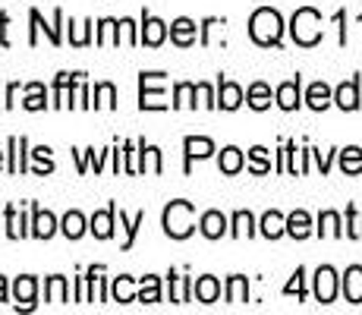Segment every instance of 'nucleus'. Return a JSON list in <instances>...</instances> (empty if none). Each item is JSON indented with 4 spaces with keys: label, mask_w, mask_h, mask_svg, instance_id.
Returning a JSON list of instances; mask_svg holds the SVG:
<instances>
[{
    "label": "nucleus",
    "mask_w": 362,
    "mask_h": 315,
    "mask_svg": "<svg viewBox=\"0 0 362 315\" xmlns=\"http://www.w3.org/2000/svg\"><path fill=\"white\" fill-rule=\"evenodd\" d=\"M284 16L274 6H259V10L249 16V38L262 47H281L284 41Z\"/></svg>",
    "instance_id": "f257e3e1"
},
{
    "label": "nucleus",
    "mask_w": 362,
    "mask_h": 315,
    "mask_svg": "<svg viewBox=\"0 0 362 315\" xmlns=\"http://www.w3.org/2000/svg\"><path fill=\"white\" fill-rule=\"evenodd\" d=\"M161 227L170 240H186L196 234V205L186 199H173L170 205H164Z\"/></svg>",
    "instance_id": "f03ea898"
},
{
    "label": "nucleus",
    "mask_w": 362,
    "mask_h": 315,
    "mask_svg": "<svg viewBox=\"0 0 362 315\" xmlns=\"http://www.w3.org/2000/svg\"><path fill=\"white\" fill-rule=\"evenodd\" d=\"M290 35L299 47H315L322 41V13L312 6H299L290 19Z\"/></svg>",
    "instance_id": "7ed1b4c3"
},
{
    "label": "nucleus",
    "mask_w": 362,
    "mask_h": 315,
    "mask_svg": "<svg viewBox=\"0 0 362 315\" xmlns=\"http://www.w3.org/2000/svg\"><path fill=\"white\" fill-rule=\"evenodd\" d=\"M167 73H139V108L142 110H167V101H164V92L155 88L158 82H164Z\"/></svg>",
    "instance_id": "20e7f679"
},
{
    "label": "nucleus",
    "mask_w": 362,
    "mask_h": 315,
    "mask_svg": "<svg viewBox=\"0 0 362 315\" xmlns=\"http://www.w3.org/2000/svg\"><path fill=\"white\" fill-rule=\"evenodd\" d=\"M312 281H315V299L318 303H334V299H337V293H340V277H337V271L331 268V265H322V268L315 271V277H312Z\"/></svg>",
    "instance_id": "39448f33"
},
{
    "label": "nucleus",
    "mask_w": 362,
    "mask_h": 315,
    "mask_svg": "<svg viewBox=\"0 0 362 315\" xmlns=\"http://www.w3.org/2000/svg\"><path fill=\"white\" fill-rule=\"evenodd\" d=\"M170 35L164 19L151 16L148 10H142V29H139V45H148V47H161L164 38Z\"/></svg>",
    "instance_id": "423d86ee"
},
{
    "label": "nucleus",
    "mask_w": 362,
    "mask_h": 315,
    "mask_svg": "<svg viewBox=\"0 0 362 315\" xmlns=\"http://www.w3.org/2000/svg\"><path fill=\"white\" fill-rule=\"evenodd\" d=\"M29 19H32V32H29V45H38V29H45V35L51 38V45H60L64 35H60V25H64V10H54V25H45L38 10H29Z\"/></svg>",
    "instance_id": "0eeeda50"
},
{
    "label": "nucleus",
    "mask_w": 362,
    "mask_h": 315,
    "mask_svg": "<svg viewBox=\"0 0 362 315\" xmlns=\"http://www.w3.org/2000/svg\"><path fill=\"white\" fill-rule=\"evenodd\" d=\"M214 142L208 136H186L183 139V155H186V164H183V171L189 173L192 171V161H205V158H211L214 155Z\"/></svg>",
    "instance_id": "6e6552de"
},
{
    "label": "nucleus",
    "mask_w": 362,
    "mask_h": 315,
    "mask_svg": "<svg viewBox=\"0 0 362 315\" xmlns=\"http://www.w3.org/2000/svg\"><path fill=\"white\" fill-rule=\"evenodd\" d=\"M274 101H277V108L281 110H296L299 104H303V76L296 73L293 79L281 82L277 92H274Z\"/></svg>",
    "instance_id": "1a4fd4ad"
},
{
    "label": "nucleus",
    "mask_w": 362,
    "mask_h": 315,
    "mask_svg": "<svg viewBox=\"0 0 362 315\" xmlns=\"http://www.w3.org/2000/svg\"><path fill=\"white\" fill-rule=\"evenodd\" d=\"M57 230H60V221L54 218L47 208L32 205V227H29V236H35V240H51Z\"/></svg>",
    "instance_id": "9d476101"
},
{
    "label": "nucleus",
    "mask_w": 362,
    "mask_h": 315,
    "mask_svg": "<svg viewBox=\"0 0 362 315\" xmlns=\"http://www.w3.org/2000/svg\"><path fill=\"white\" fill-rule=\"evenodd\" d=\"M29 139L25 136H10V142H6V155H10V161H6V171L10 173H25L29 171V161H25V155H29Z\"/></svg>",
    "instance_id": "9b49d317"
},
{
    "label": "nucleus",
    "mask_w": 362,
    "mask_h": 315,
    "mask_svg": "<svg viewBox=\"0 0 362 315\" xmlns=\"http://www.w3.org/2000/svg\"><path fill=\"white\" fill-rule=\"evenodd\" d=\"M243 101H246V92H243V88L236 86L233 79H227V76H218V108L221 110H236Z\"/></svg>",
    "instance_id": "f8f14e48"
},
{
    "label": "nucleus",
    "mask_w": 362,
    "mask_h": 315,
    "mask_svg": "<svg viewBox=\"0 0 362 315\" xmlns=\"http://www.w3.org/2000/svg\"><path fill=\"white\" fill-rule=\"evenodd\" d=\"M13 297H16V309H35L38 299V281L32 275H19L13 281Z\"/></svg>",
    "instance_id": "ddd939ff"
},
{
    "label": "nucleus",
    "mask_w": 362,
    "mask_h": 315,
    "mask_svg": "<svg viewBox=\"0 0 362 315\" xmlns=\"http://www.w3.org/2000/svg\"><path fill=\"white\" fill-rule=\"evenodd\" d=\"M114 224H117V202H110L104 212H95L88 218V230H92L98 240H110L114 236Z\"/></svg>",
    "instance_id": "4468645a"
},
{
    "label": "nucleus",
    "mask_w": 362,
    "mask_h": 315,
    "mask_svg": "<svg viewBox=\"0 0 362 315\" xmlns=\"http://www.w3.org/2000/svg\"><path fill=\"white\" fill-rule=\"evenodd\" d=\"M199 230L205 240H221L224 234H230V221H227V214H221V212H205L199 218Z\"/></svg>",
    "instance_id": "2eb2a0df"
},
{
    "label": "nucleus",
    "mask_w": 362,
    "mask_h": 315,
    "mask_svg": "<svg viewBox=\"0 0 362 315\" xmlns=\"http://www.w3.org/2000/svg\"><path fill=\"white\" fill-rule=\"evenodd\" d=\"M340 293L346 297V303L359 306L362 303V265H350L340 277Z\"/></svg>",
    "instance_id": "dca6fc26"
},
{
    "label": "nucleus",
    "mask_w": 362,
    "mask_h": 315,
    "mask_svg": "<svg viewBox=\"0 0 362 315\" xmlns=\"http://www.w3.org/2000/svg\"><path fill=\"white\" fill-rule=\"evenodd\" d=\"M196 32H199V25H196V19H189V16H177L170 23V41L177 47H192L196 45Z\"/></svg>",
    "instance_id": "f3484780"
},
{
    "label": "nucleus",
    "mask_w": 362,
    "mask_h": 315,
    "mask_svg": "<svg viewBox=\"0 0 362 315\" xmlns=\"http://www.w3.org/2000/svg\"><path fill=\"white\" fill-rule=\"evenodd\" d=\"M334 104H337L340 110H359V76H353V79L340 82L337 88H334Z\"/></svg>",
    "instance_id": "a211bd4d"
},
{
    "label": "nucleus",
    "mask_w": 362,
    "mask_h": 315,
    "mask_svg": "<svg viewBox=\"0 0 362 315\" xmlns=\"http://www.w3.org/2000/svg\"><path fill=\"white\" fill-rule=\"evenodd\" d=\"M259 234L264 236V240H281L284 234H287V214H281V212H264L262 214V221H259Z\"/></svg>",
    "instance_id": "6ab92c4d"
},
{
    "label": "nucleus",
    "mask_w": 362,
    "mask_h": 315,
    "mask_svg": "<svg viewBox=\"0 0 362 315\" xmlns=\"http://www.w3.org/2000/svg\"><path fill=\"white\" fill-rule=\"evenodd\" d=\"M192 297H196L199 303H205V306L218 303V299H221V281L214 275L196 277V284H192Z\"/></svg>",
    "instance_id": "aec40b11"
},
{
    "label": "nucleus",
    "mask_w": 362,
    "mask_h": 315,
    "mask_svg": "<svg viewBox=\"0 0 362 315\" xmlns=\"http://www.w3.org/2000/svg\"><path fill=\"white\" fill-rule=\"evenodd\" d=\"M315 234V227H312V214L303 212V208H296V212L287 214V236H293V240H305V236Z\"/></svg>",
    "instance_id": "412c9836"
},
{
    "label": "nucleus",
    "mask_w": 362,
    "mask_h": 315,
    "mask_svg": "<svg viewBox=\"0 0 362 315\" xmlns=\"http://www.w3.org/2000/svg\"><path fill=\"white\" fill-rule=\"evenodd\" d=\"M305 104H309L312 110H328L334 104V88L328 82H312V86L305 88Z\"/></svg>",
    "instance_id": "4be33fe9"
},
{
    "label": "nucleus",
    "mask_w": 362,
    "mask_h": 315,
    "mask_svg": "<svg viewBox=\"0 0 362 315\" xmlns=\"http://www.w3.org/2000/svg\"><path fill=\"white\" fill-rule=\"evenodd\" d=\"M218 167H221V173H227V177H233V173H240L243 167H246V155H243V151L236 149V145H227V149H221Z\"/></svg>",
    "instance_id": "5701e85b"
},
{
    "label": "nucleus",
    "mask_w": 362,
    "mask_h": 315,
    "mask_svg": "<svg viewBox=\"0 0 362 315\" xmlns=\"http://www.w3.org/2000/svg\"><path fill=\"white\" fill-rule=\"evenodd\" d=\"M110 297H114L117 303H136V299H139L136 277H129V275L114 277V284H110Z\"/></svg>",
    "instance_id": "b1692460"
},
{
    "label": "nucleus",
    "mask_w": 362,
    "mask_h": 315,
    "mask_svg": "<svg viewBox=\"0 0 362 315\" xmlns=\"http://www.w3.org/2000/svg\"><path fill=\"white\" fill-rule=\"evenodd\" d=\"M86 230H88L86 214L76 212V208H73V212H66V214H64V221H60V234H64L66 240H79V236L86 234Z\"/></svg>",
    "instance_id": "393cba45"
},
{
    "label": "nucleus",
    "mask_w": 362,
    "mask_h": 315,
    "mask_svg": "<svg viewBox=\"0 0 362 315\" xmlns=\"http://www.w3.org/2000/svg\"><path fill=\"white\" fill-rule=\"evenodd\" d=\"M45 303H69V284L64 275H51L45 281Z\"/></svg>",
    "instance_id": "a878e982"
},
{
    "label": "nucleus",
    "mask_w": 362,
    "mask_h": 315,
    "mask_svg": "<svg viewBox=\"0 0 362 315\" xmlns=\"http://www.w3.org/2000/svg\"><path fill=\"white\" fill-rule=\"evenodd\" d=\"M271 98H274V95H271L268 82H252V86L246 88V104L252 110H268L271 108Z\"/></svg>",
    "instance_id": "bb28decb"
},
{
    "label": "nucleus",
    "mask_w": 362,
    "mask_h": 315,
    "mask_svg": "<svg viewBox=\"0 0 362 315\" xmlns=\"http://www.w3.org/2000/svg\"><path fill=\"white\" fill-rule=\"evenodd\" d=\"M170 281V303H189L192 299V277H180L177 271H167Z\"/></svg>",
    "instance_id": "cd10ccee"
},
{
    "label": "nucleus",
    "mask_w": 362,
    "mask_h": 315,
    "mask_svg": "<svg viewBox=\"0 0 362 315\" xmlns=\"http://www.w3.org/2000/svg\"><path fill=\"white\" fill-rule=\"evenodd\" d=\"M139 303H161V277L158 275H145L139 277Z\"/></svg>",
    "instance_id": "c85d7f7f"
},
{
    "label": "nucleus",
    "mask_w": 362,
    "mask_h": 315,
    "mask_svg": "<svg viewBox=\"0 0 362 315\" xmlns=\"http://www.w3.org/2000/svg\"><path fill=\"white\" fill-rule=\"evenodd\" d=\"M337 155H340V171H344L346 177L362 173V149L359 145H346V149H340Z\"/></svg>",
    "instance_id": "c756f323"
},
{
    "label": "nucleus",
    "mask_w": 362,
    "mask_h": 315,
    "mask_svg": "<svg viewBox=\"0 0 362 315\" xmlns=\"http://www.w3.org/2000/svg\"><path fill=\"white\" fill-rule=\"evenodd\" d=\"M259 230H255V218L252 212H233L230 218V236L233 240H243V236H255Z\"/></svg>",
    "instance_id": "7c9ffc66"
},
{
    "label": "nucleus",
    "mask_w": 362,
    "mask_h": 315,
    "mask_svg": "<svg viewBox=\"0 0 362 315\" xmlns=\"http://www.w3.org/2000/svg\"><path fill=\"white\" fill-rule=\"evenodd\" d=\"M315 234L318 236H346V230H344V221H340L337 212H322V214H318Z\"/></svg>",
    "instance_id": "2f4dec72"
},
{
    "label": "nucleus",
    "mask_w": 362,
    "mask_h": 315,
    "mask_svg": "<svg viewBox=\"0 0 362 315\" xmlns=\"http://www.w3.org/2000/svg\"><path fill=\"white\" fill-rule=\"evenodd\" d=\"M227 303H233V306L249 303V277H243V275L227 277Z\"/></svg>",
    "instance_id": "473e14b6"
},
{
    "label": "nucleus",
    "mask_w": 362,
    "mask_h": 315,
    "mask_svg": "<svg viewBox=\"0 0 362 315\" xmlns=\"http://www.w3.org/2000/svg\"><path fill=\"white\" fill-rule=\"evenodd\" d=\"M196 95H199L196 82H177V86H173L170 108H196Z\"/></svg>",
    "instance_id": "72a5a7b5"
},
{
    "label": "nucleus",
    "mask_w": 362,
    "mask_h": 315,
    "mask_svg": "<svg viewBox=\"0 0 362 315\" xmlns=\"http://www.w3.org/2000/svg\"><path fill=\"white\" fill-rule=\"evenodd\" d=\"M82 76H86V73H57V79H54V101H51V108H64L66 88H73Z\"/></svg>",
    "instance_id": "f704fd0d"
},
{
    "label": "nucleus",
    "mask_w": 362,
    "mask_h": 315,
    "mask_svg": "<svg viewBox=\"0 0 362 315\" xmlns=\"http://www.w3.org/2000/svg\"><path fill=\"white\" fill-rule=\"evenodd\" d=\"M73 155H76V164H79V173H86L88 167H95V173H98L101 167H104V158L110 155V149H107V151H98V155H95V149H86V155L76 149Z\"/></svg>",
    "instance_id": "c9c22d12"
},
{
    "label": "nucleus",
    "mask_w": 362,
    "mask_h": 315,
    "mask_svg": "<svg viewBox=\"0 0 362 315\" xmlns=\"http://www.w3.org/2000/svg\"><path fill=\"white\" fill-rule=\"evenodd\" d=\"M249 171L255 173V177H264V173L271 171V158H268V149L264 145H255V149H249Z\"/></svg>",
    "instance_id": "e433bc0d"
},
{
    "label": "nucleus",
    "mask_w": 362,
    "mask_h": 315,
    "mask_svg": "<svg viewBox=\"0 0 362 315\" xmlns=\"http://www.w3.org/2000/svg\"><path fill=\"white\" fill-rule=\"evenodd\" d=\"M145 224V212H136V218H127V212H120V227L127 230V240H123V249H132L136 246V234L139 227Z\"/></svg>",
    "instance_id": "4c0bfd02"
},
{
    "label": "nucleus",
    "mask_w": 362,
    "mask_h": 315,
    "mask_svg": "<svg viewBox=\"0 0 362 315\" xmlns=\"http://www.w3.org/2000/svg\"><path fill=\"white\" fill-rule=\"evenodd\" d=\"M25 110H45L47 108V92L41 82H32V86H25V101H23Z\"/></svg>",
    "instance_id": "58836bf2"
},
{
    "label": "nucleus",
    "mask_w": 362,
    "mask_h": 315,
    "mask_svg": "<svg viewBox=\"0 0 362 315\" xmlns=\"http://www.w3.org/2000/svg\"><path fill=\"white\" fill-rule=\"evenodd\" d=\"M92 108H107V110L117 108V88H114V82H98V86H95Z\"/></svg>",
    "instance_id": "ea45409f"
},
{
    "label": "nucleus",
    "mask_w": 362,
    "mask_h": 315,
    "mask_svg": "<svg viewBox=\"0 0 362 315\" xmlns=\"http://www.w3.org/2000/svg\"><path fill=\"white\" fill-rule=\"evenodd\" d=\"M29 155L38 161V164H35V173H38V177H45V173H54V158H51V149H47V145H38V149L29 151Z\"/></svg>",
    "instance_id": "a19ab883"
},
{
    "label": "nucleus",
    "mask_w": 362,
    "mask_h": 315,
    "mask_svg": "<svg viewBox=\"0 0 362 315\" xmlns=\"http://www.w3.org/2000/svg\"><path fill=\"white\" fill-rule=\"evenodd\" d=\"M284 297H296V299H305V268H296L293 277L284 287Z\"/></svg>",
    "instance_id": "79ce46f5"
},
{
    "label": "nucleus",
    "mask_w": 362,
    "mask_h": 315,
    "mask_svg": "<svg viewBox=\"0 0 362 315\" xmlns=\"http://www.w3.org/2000/svg\"><path fill=\"white\" fill-rule=\"evenodd\" d=\"M346 236L350 240H362V214L356 212V205H346Z\"/></svg>",
    "instance_id": "37998d69"
},
{
    "label": "nucleus",
    "mask_w": 362,
    "mask_h": 315,
    "mask_svg": "<svg viewBox=\"0 0 362 315\" xmlns=\"http://www.w3.org/2000/svg\"><path fill=\"white\" fill-rule=\"evenodd\" d=\"M221 25H224V19H218V16L202 19V25H199V45H202V47L211 45V32H214V29H221Z\"/></svg>",
    "instance_id": "c03bdc74"
},
{
    "label": "nucleus",
    "mask_w": 362,
    "mask_h": 315,
    "mask_svg": "<svg viewBox=\"0 0 362 315\" xmlns=\"http://www.w3.org/2000/svg\"><path fill=\"white\" fill-rule=\"evenodd\" d=\"M92 29H95V23H88V25H86V32H76V23L69 19V41H73L76 47H86L88 41H92Z\"/></svg>",
    "instance_id": "a18cd8bd"
},
{
    "label": "nucleus",
    "mask_w": 362,
    "mask_h": 315,
    "mask_svg": "<svg viewBox=\"0 0 362 315\" xmlns=\"http://www.w3.org/2000/svg\"><path fill=\"white\" fill-rule=\"evenodd\" d=\"M196 86H199V98H202V104H205L208 110L218 108V92H214V88L208 86V82H196Z\"/></svg>",
    "instance_id": "49530a36"
},
{
    "label": "nucleus",
    "mask_w": 362,
    "mask_h": 315,
    "mask_svg": "<svg viewBox=\"0 0 362 315\" xmlns=\"http://www.w3.org/2000/svg\"><path fill=\"white\" fill-rule=\"evenodd\" d=\"M148 149H151V145H145V139H139V142H136V151H139V173L148 171Z\"/></svg>",
    "instance_id": "de8ad7c7"
},
{
    "label": "nucleus",
    "mask_w": 362,
    "mask_h": 315,
    "mask_svg": "<svg viewBox=\"0 0 362 315\" xmlns=\"http://www.w3.org/2000/svg\"><path fill=\"white\" fill-rule=\"evenodd\" d=\"M312 158H315V164H318V171H322V173H328V171H331L334 151H328V155H322V151H318V149H312Z\"/></svg>",
    "instance_id": "09e8293b"
},
{
    "label": "nucleus",
    "mask_w": 362,
    "mask_h": 315,
    "mask_svg": "<svg viewBox=\"0 0 362 315\" xmlns=\"http://www.w3.org/2000/svg\"><path fill=\"white\" fill-rule=\"evenodd\" d=\"M148 164H151V173H161V171H164L161 149H155V145H151V149H148Z\"/></svg>",
    "instance_id": "8fccbe9b"
},
{
    "label": "nucleus",
    "mask_w": 362,
    "mask_h": 315,
    "mask_svg": "<svg viewBox=\"0 0 362 315\" xmlns=\"http://www.w3.org/2000/svg\"><path fill=\"white\" fill-rule=\"evenodd\" d=\"M334 23H337V29H340V45H346V13L344 10H337V13H334Z\"/></svg>",
    "instance_id": "3c124183"
},
{
    "label": "nucleus",
    "mask_w": 362,
    "mask_h": 315,
    "mask_svg": "<svg viewBox=\"0 0 362 315\" xmlns=\"http://www.w3.org/2000/svg\"><path fill=\"white\" fill-rule=\"evenodd\" d=\"M6 25H10V13H0V45L10 47V38H6Z\"/></svg>",
    "instance_id": "603ef678"
},
{
    "label": "nucleus",
    "mask_w": 362,
    "mask_h": 315,
    "mask_svg": "<svg viewBox=\"0 0 362 315\" xmlns=\"http://www.w3.org/2000/svg\"><path fill=\"white\" fill-rule=\"evenodd\" d=\"M16 95H19V82H10V86H6V101H4V108H13V104H16Z\"/></svg>",
    "instance_id": "864d4df0"
},
{
    "label": "nucleus",
    "mask_w": 362,
    "mask_h": 315,
    "mask_svg": "<svg viewBox=\"0 0 362 315\" xmlns=\"http://www.w3.org/2000/svg\"><path fill=\"white\" fill-rule=\"evenodd\" d=\"M6 297H10V287H6V277L0 275V303H6Z\"/></svg>",
    "instance_id": "5fc2aeb1"
},
{
    "label": "nucleus",
    "mask_w": 362,
    "mask_h": 315,
    "mask_svg": "<svg viewBox=\"0 0 362 315\" xmlns=\"http://www.w3.org/2000/svg\"><path fill=\"white\" fill-rule=\"evenodd\" d=\"M4 155H6V151H0V171H4Z\"/></svg>",
    "instance_id": "6e6d98bb"
},
{
    "label": "nucleus",
    "mask_w": 362,
    "mask_h": 315,
    "mask_svg": "<svg viewBox=\"0 0 362 315\" xmlns=\"http://www.w3.org/2000/svg\"><path fill=\"white\" fill-rule=\"evenodd\" d=\"M359 23H362V16H359Z\"/></svg>",
    "instance_id": "4d7b16f0"
}]
</instances>
